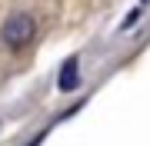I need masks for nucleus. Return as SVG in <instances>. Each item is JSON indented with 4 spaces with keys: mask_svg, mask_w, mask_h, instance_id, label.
<instances>
[{
    "mask_svg": "<svg viewBox=\"0 0 150 146\" xmlns=\"http://www.w3.org/2000/svg\"><path fill=\"white\" fill-rule=\"evenodd\" d=\"M33 37H37V20H33L30 13L17 10L4 20V27H0V40H4V47L10 50H23L33 43Z\"/></svg>",
    "mask_w": 150,
    "mask_h": 146,
    "instance_id": "f257e3e1",
    "label": "nucleus"
},
{
    "mask_svg": "<svg viewBox=\"0 0 150 146\" xmlns=\"http://www.w3.org/2000/svg\"><path fill=\"white\" fill-rule=\"evenodd\" d=\"M77 80H80V60H77V57H70L67 63L60 66V80H57V90H64V93L77 90Z\"/></svg>",
    "mask_w": 150,
    "mask_h": 146,
    "instance_id": "f03ea898",
    "label": "nucleus"
},
{
    "mask_svg": "<svg viewBox=\"0 0 150 146\" xmlns=\"http://www.w3.org/2000/svg\"><path fill=\"white\" fill-rule=\"evenodd\" d=\"M140 10H144V7H134V10H130V17L123 20V27H120V30H130V27H134V23H137V17H140Z\"/></svg>",
    "mask_w": 150,
    "mask_h": 146,
    "instance_id": "7ed1b4c3",
    "label": "nucleus"
}]
</instances>
